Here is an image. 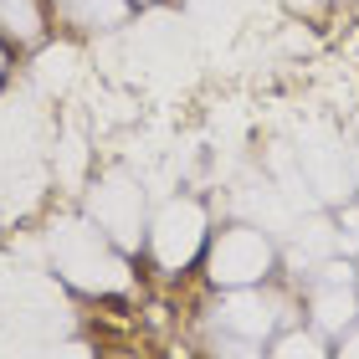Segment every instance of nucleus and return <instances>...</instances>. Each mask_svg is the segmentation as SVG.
Segmentation results:
<instances>
[]
</instances>
